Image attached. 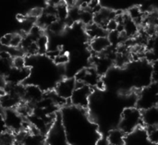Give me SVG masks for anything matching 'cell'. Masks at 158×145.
Masks as SVG:
<instances>
[{"instance_id":"1","label":"cell","mask_w":158,"mask_h":145,"mask_svg":"<svg viewBox=\"0 0 158 145\" xmlns=\"http://www.w3.org/2000/svg\"><path fill=\"white\" fill-rule=\"evenodd\" d=\"M62 126L66 140L69 145H97L100 132L85 109L73 106L63 108Z\"/></svg>"},{"instance_id":"2","label":"cell","mask_w":158,"mask_h":145,"mask_svg":"<svg viewBox=\"0 0 158 145\" xmlns=\"http://www.w3.org/2000/svg\"><path fill=\"white\" fill-rule=\"evenodd\" d=\"M143 127L142 111L137 107L126 108L122 114L119 122V130L126 135Z\"/></svg>"},{"instance_id":"3","label":"cell","mask_w":158,"mask_h":145,"mask_svg":"<svg viewBox=\"0 0 158 145\" xmlns=\"http://www.w3.org/2000/svg\"><path fill=\"white\" fill-rule=\"evenodd\" d=\"M158 89L157 83L153 82L148 86L144 87L137 99V108L141 111L157 106Z\"/></svg>"},{"instance_id":"4","label":"cell","mask_w":158,"mask_h":145,"mask_svg":"<svg viewBox=\"0 0 158 145\" xmlns=\"http://www.w3.org/2000/svg\"><path fill=\"white\" fill-rule=\"evenodd\" d=\"M77 82V81H76ZM93 93V88L86 86L82 83L77 82L76 88L73 91L69 100L71 102V106L81 108L87 109L90 104V97Z\"/></svg>"},{"instance_id":"5","label":"cell","mask_w":158,"mask_h":145,"mask_svg":"<svg viewBox=\"0 0 158 145\" xmlns=\"http://www.w3.org/2000/svg\"><path fill=\"white\" fill-rule=\"evenodd\" d=\"M3 118L7 131L17 134L20 131L25 130L26 120L16 109L5 110Z\"/></svg>"},{"instance_id":"6","label":"cell","mask_w":158,"mask_h":145,"mask_svg":"<svg viewBox=\"0 0 158 145\" xmlns=\"http://www.w3.org/2000/svg\"><path fill=\"white\" fill-rule=\"evenodd\" d=\"M100 80H101V76L98 75V73L95 71L94 68L81 69L77 73L75 78V81L77 82L82 83L91 88L95 87Z\"/></svg>"},{"instance_id":"7","label":"cell","mask_w":158,"mask_h":145,"mask_svg":"<svg viewBox=\"0 0 158 145\" xmlns=\"http://www.w3.org/2000/svg\"><path fill=\"white\" fill-rule=\"evenodd\" d=\"M31 70L27 66L22 68H16L11 67L9 71L5 76L6 83L10 84H21L31 76Z\"/></svg>"},{"instance_id":"8","label":"cell","mask_w":158,"mask_h":145,"mask_svg":"<svg viewBox=\"0 0 158 145\" xmlns=\"http://www.w3.org/2000/svg\"><path fill=\"white\" fill-rule=\"evenodd\" d=\"M44 95L43 89L36 84H30L24 87V93L22 98L30 106L37 104Z\"/></svg>"},{"instance_id":"9","label":"cell","mask_w":158,"mask_h":145,"mask_svg":"<svg viewBox=\"0 0 158 145\" xmlns=\"http://www.w3.org/2000/svg\"><path fill=\"white\" fill-rule=\"evenodd\" d=\"M76 84L77 82L74 79H64L56 84L55 93L62 99L68 100L70 98L73 91L75 90Z\"/></svg>"},{"instance_id":"10","label":"cell","mask_w":158,"mask_h":145,"mask_svg":"<svg viewBox=\"0 0 158 145\" xmlns=\"http://www.w3.org/2000/svg\"><path fill=\"white\" fill-rule=\"evenodd\" d=\"M152 144L146 134V130L142 128L132 131L130 134H127L125 137L124 145H149Z\"/></svg>"},{"instance_id":"11","label":"cell","mask_w":158,"mask_h":145,"mask_svg":"<svg viewBox=\"0 0 158 145\" xmlns=\"http://www.w3.org/2000/svg\"><path fill=\"white\" fill-rule=\"evenodd\" d=\"M142 121L143 126L145 128L157 127L158 125V109L157 106L142 111Z\"/></svg>"},{"instance_id":"12","label":"cell","mask_w":158,"mask_h":145,"mask_svg":"<svg viewBox=\"0 0 158 145\" xmlns=\"http://www.w3.org/2000/svg\"><path fill=\"white\" fill-rule=\"evenodd\" d=\"M20 100L21 98L15 94L4 93V94L0 97V106L5 110L16 109L20 104Z\"/></svg>"},{"instance_id":"13","label":"cell","mask_w":158,"mask_h":145,"mask_svg":"<svg viewBox=\"0 0 158 145\" xmlns=\"http://www.w3.org/2000/svg\"><path fill=\"white\" fill-rule=\"evenodd\" d=\"M124 20H123V26H124V33L129 39H133L137 36L139 33V27L135 24V22L130 19L127 13L123 14Z\"/></svg>"},{"instance_id":"14","label":"cell","mask_w":158,"mask_h":145,"mask_svg":"<svg viewBox=\"0 0 158 145\" xmlns=\"http://www.w3.org/2000/svg\"><path fill=\"white\" fill-rule=\"evenodd\" d=\"M110 46L107 37L94 38L91 42V48L95 54H101Z\"/></svg>"},{"instance_id":"15","label":"cell","mask_w":158,"mask_h":145,"mask_svg":"<svg viewBox=\"0 0 158 145\" xmlns=\"http://www.w3.org/2000/svg\"><path fill=\"white\" fill-rule=\"evenodd\" d=\"M126 134L119 129L113 130L109 132L107 137V143L109 145H124Z\"/></svg>"},{"instance_id":"16","label":"cell","mask_w":158,"mask_h":145,"mask_svg":"<svg viewBox=\"0 0 158 145\" xmlns=\"http://www.w3.org/2000/svg\"><path fill=\"white\" fill-rule=\"evenodd\" d=\"M86 33L92 40L98 37H106L107 35V31L95 23L86 26Z\"/></svg>"},{"instance_id":"17","label":"cell","mask_w":158,"mask_h":145,"mask_svg":"<svg viewBox=\"0 0 158 145\" xmlns=\"http://www.w3.org/2000/svg\"><path fill=\"white\" fill-rule=\"evenodd\" d=\"M56 17L58 20L64 21L69 15V6L67 4H65L63 1H61L59 4H57L56 6Z\"/></svg>"},{"instance_id":"18","label":"cell","mask_w":158,"mask_h":145,"mask_svg":"<svg viewBox=\"0 0 158 145\" xmlns=\"http://www.w3.org/2000/svg\"><path fill=\"white\" fill-rule=\"evenodd\" d=\"M83 25L88 26L92 23H94V13L89 9H81V14H80V20Z\"/></svg>"},{"instance_id":"19","label":"cell","mask_w":158,"mask_h":145,"mask_svg":"<svg viewBox=\"0 0 158 145\" xmlns=\"http://www.w3.org/2000/svg\"><path fill=\"white\" fill-rule=\"evenodd\" d=\"M35 44L38 47V54L43 55L45 54L47 51V46H48V37L45 34H42L36 41Z\"/></svg>"},{"instance_id":"20","label":"cell","mask_w":158,"mask_h":145,"mask_svg":"<svg viewBox=\"0 0 158 145\" xmlns=\"http://www.w3.org/2000/svg\"><path fill=\"white\" fill-rule=\"evenodd\" d=\"M147 138L152 144H156L158 143V128L157 127H149L145 129Z\"/></svg>"},{"instance_id":"21","label":"cell","mask_w":158,"mask_h":145,"mask_svg":"<svg viewBox=\"0 0 158 145\" xmlns=\"http://www.w3.org/2000/svg\"><path fill=\"white\" fill-rule=\"evenodd\" d=\"M66 26H65V23L64 21H61V20H56L54 23H52L49 27H48V30L53 32L54 34H59L61 32L64 31Z\"/></svg>"},{"instance_id":"22","label":"cell","mask_w":158,"mask_h":145,"mask_svg":"<svg viewBox=\"0 0 158 145\" xmlns=\"http://www.w3.org/2000/svg\"><path fill=\"white\" fill-rule=\"evenodd\" d=\"M80 14H81V8L75 7V6H70L69 7V15L68 18L70 19L74 23L80 20Z\"/></svg>"},{"instance_id":"23","label":"cell","mask_w":158,"mask_h":145,"mask_svg":"<svg viewBox=\"0 0 158 145\" xmlns=\"http://www.w3.org/2000/svg\"><path fill=\"white\" fill-rule=\"evenodd\" d=\"M11 61L12 60H3L0 58V76L1 77H5L6 73L9 71V69L11 68L12 67Z\"/></svg>"},{"instance_id":"24","label":"cell","mask_w":158,"mask_h":145,"mask_svg":"<svg viewBox=\"0 0 158 145\" xmlns=\"http://www.w3.org/2000/svg\"><path fill=\"white\" fill-rule=\"evenodd\" d=\"M11 65L13 68H22L24 67H26V60L23 56H16L14 57H12V61H11Z\"/></svg>"},{"instance_id":"25","label":"cell","mask_w":158,"mask_h":145,"mask_svg":"<svg viewBox=\"0 0 158 145\" xmlns=\"http://www.w3.org/2000/svg\"><path fill=\"white\" fill-rule=\"evenodd\" d=\"M53 61H54V63H55L56 65H57V66H63V65H66L67 63H69V56L68 54H66V53H64V52L61 51V53H60Z\"/></svg>"},{"instance_id":"26","label":"cell","mask_w":158,"mask_h":145,"mask_svg":"<svg viewBox=\"0 0 158 145\" xmlns=\"http://www.w3.org/2000/svg\"><path fill=\"white\" fill-rule=\"evenodd\" d=\"M21 40H22V36L19 33H13L12 34V38L10 41V45L9 47L12 48H19L21 44Z\"/></svg>"},{"instance_id":"27","label":"cell","mask_w":158,"mask_h":145,"mask_svg":"<svg viewBox=\"0 0 158 145\" xmlns=\"http://www.w3.org/2000/svg\"><path fill=\"white\" fill-rule=\"evenodd\" d=\"M143 56H144L146 61L149 62V63H155V62L157 61L156 54L155 51H146Z\"/></svg>"},{"instance_id":"28","label":"cell","mask_w":158,"mask_h":145,"mask_svg":"<svg viewBox=\"0 0 158 145\" xmlns=\"http://www.w3.org/2000/svg\"><path fill=\"white\" fill-rule=\"evenodd\" d=\"M12 34L13 33H7V34H5L1 39H0V43L2 45L4 46H7L9 47L10 45V41H11V38H12Z\"/></svg>"},{"instance_id":"29","label":"cell","mask_w":158,"mask_h":145,"mask_svg":"<svg viewBox=\"0 0 158 145\" xmlns=\"http://www.w3.org/2000/svg\"><path fill=\"white\" fill-rule=\"evenodd\" d=\"M61 53V50L60 49H50L48 51H46V56H48V58L54 60L59 54Z\"/></svg>"},{"instance_id":"30","label":"cell","mask_w":158,"mask_h":145,"mask_svg":"<svg viewBox=\"0 0 158 145\" xmlns=\"http://www.w3.org/2000/svg\"><path fill=\"white\" fill-rule=\"evenodd\" d=\"M117 27H118V23L115 19H111L107 22L106 24V30L107 32L109 31H116L117 30Z\"/></svg>"},{"instance_id":"31","label":"cell","mask_w":158,"mask_h":145,"mask_svg":"<svg viewBox=\"0 0 158 145\" xmlns=\"http://www.w3.org/2000/svg\"><path fill=\"white\" fill-rule=\"evenodd\" d=\"M42 13H43V9H42V8L35 7V8H32V9L31 10V12H30L29 16H30V17H32V18L37 19V18H39V17L42 15Z\"/></svg>"},{"instance_id":"32","label":"cell","mask_w":158,"mask_h":145,"mask_svg":"<svg viewBox=\"0 0 158 145\" xmlns=\"http://www.w3.org/2000/svg\"><path fill=\"white\" fill-rule=\"evenodd\" d=\"M7 131V129L6 127V124H5V120H4V118H3V115H0V136L3 135L4 133H6Z\"/></svg>"},{"instance_id":"33","label":"cell","mask_w":158,"mask_h":145,"mask_svg":"<svg viewBox=\"0 0 158 145\" xmlns=\"http://www.w3.org/2000/svg\"><path fill=\"white\" fill-rule=\"evenodd\" d=\"M61 1H63L65 4H67L68 6L69 7V6H72L75 4V1H76V0H61Z\"/></svg>"},{"instance_id":"34","label":"cell","mask_w":158,"mask_h":145,"mask_svg":"<svg viewBox=\"0 0 158 145\" xmlns=\"http://www.w3.org/2000/svg\"><path fill=\"white\" fill-rule=\"evenodd\" d=\"M8 145H22V144H20L19 143H17V142H13L12 143H10V144H8Z\"/></svg>"}]
</instances>
